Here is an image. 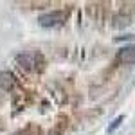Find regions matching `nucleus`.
I'll return each mask as SVG.
<instances>
[{
    "label": "nucleus",
    "instance_id": "5",
    "mask_svg": "<svg viewBox=\"0 0 135 135\" xmlns=\"http://www.w3.org/2000/svg\"><path fill=\"white\" fill-rule=\"evenodd\" d=\"M123 121H124V115H117L114 121H112V124L108 126V133H114L115 130L121 126V123H123Z\"/></svg>",
    "mask_w": 135,
    "mask_h": 135
},
{
    "label": "nucleus",
    "instance_id": "1",
    "mask_svg": "<svg viewBox=\"0 0 135 135\" xmlns=\"http://www.w3.org/2000/svg\"><path fill=\"white\" fill-rule=\"evenodd\" d=\"M43 63V56L38 52H20L16 56V65L25 72H42Z\"/></svg>",
    "mask_w": 135,
    "mask_h": 135
},
{
    "label": "nucleus",
    "instance_id": "3",
    "mask_svg": "<svg viewBox=\"0 0 135 135\" xmlns=\"http://www.w3.org/2000/svg\"><path fill=\"white\" fill-rule=\"evenodd\" d=\"M117 61L123 65H132L135 61V45H124L117 51Z\"/></svg>",
    "mask_w": 135,
    "mask_h": 135
},
{
    "label": "nucleus",
    "instance_id": "2",
    "mask_svg": "<svg viewBox=\"0 0 135 135\" xmlns=\"http://www.w3.org/2000/svg\"><path fill=\"white\" fill-rule=\"evenodd\" d=\"M65 18H67V13L56 9V11H51V13L42 15L38 18V23L42 27H58V25H61L63 22H65Z\"/></svg>",
    "mask_w": 135,
    "mask_h": 135
},
{
    "label": "nucleus",
    "instance_id": "4",
    "mask_svg": "<svg viewBox=\"0 0 135 135\" xmlns=\"http://www.w3.org/2000/svg\"><path fill=\"white\" fill-rule=\"evenodd\" d=\"M15 85H16V79H15L13 72H9V70H0V88L2 90L9 92V90L15 88Z\"/></svg>",
    "mask_w": 135,
    "mask_h": 135
}]
</instances>
